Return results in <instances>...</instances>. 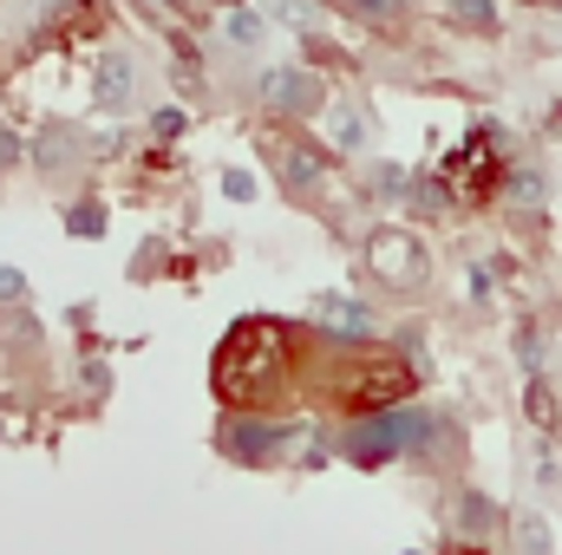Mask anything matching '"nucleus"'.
Here are the masks:
<instances>
[{
    "instance_id": "5",
    "label": "nucleus",
    "mask_w": 562,
    "mask_h": 555,
    "mask_svg": "<svg viewBox=\"0 0 562 555\" xmlns=\"http://www.w3.org/2000/svg\"><path fill=\"white\" fill-rule=\"evenodd\" d=\"M314 320H327V327H340V333H367V314L347 307V301H314Z\"/></svg>"
},
{
    "instance_id": "14",
    "label": "nucleus",
    "mask_w": 562,
    "mask_h": 555,
    "mask_svg": "<svg viewBox=\"0 0 562 555\" xmlns=\"http://www.w3.org/2000/svg\"><path fill=\"white\" fill-rule=\"evenodd\" d=\"M360 7H367V13H393L400 0H360Z\"/></svg>"
},
{
    "instance_id": "6",
    "label": "nucleus",
    "mask_w": 562,
    "mask_h": 555,
    "mask_svg": "<svg viewBox=\"0 0 562 555\" xmlns=\"http://www.w3.org/2000/svg\"><path fill=\"white\" fill-rule=\"evenodd\" d=\"M517 555H550V523L530 510V517H517Z\"/></svg>"
},
{
    "instance_id": "13",
    "label": "nucleus",
    "mask_w": 562,
    "mask_h": 555,
    "mask_svg": "<svg viewBox=\"0 0 562 555\" xmlns=\"http://www.w3.org/2000/svg\"><path fill=\"white\" fill-rule=\"evenodd\" d=\"M26 294V281L13 275V269H0V301H20Z\"/></svg>"
},
{
    "instance_id": "8",
    "label": "nucleus",
    "mask_w": 562,
    "mask_h": 555,
    "mask_svg": "<svg viewBox=\"0 0 562 555\" xmlns=\"http://www.w3.org/2000/svg\"><path fill=\"white\" fill-rule=\"evenodd\" d=\"M334 132H340V150H353V144H360V112H353V105H340V112H334Z\"/></svg>"
},
{
    "instance_id": "7",
    "label": "nucleus",
    "mask_w": 562,
    "mask_h": 555,
    "mask_svg": "<svg viewBox=\"0 0 562 555\" xmlns=\"http://www.w3.org/2000/svg\"><path fill=\"white\" fill-rule=\"evenodd\" d=\"M276 163L288 183H321V157H307V150H276Z\"/></svg>"
},
{
    "instance_id": "1",
    "label": "nucleus",
    "mask_w": 562,
    "mask_h": 555,
    "mask_svg": "<svg viewBox=\"0 0 562 555\" xmlns=\"http://www.w3.org/2000/svg\"><path fill=\"white\" fill-rule=\"evenodd\" d=\"M367 269L386 281V287H419L431 262H425V242L413 229H373L367 236Z\"/></svg>"
},
{
    "instance_id": "4",
    "label": "nucleus",
    "mask_w": 562,
    "mask_h": 555,
    "mask_svg": "<svg viewBox=\"0 0 562 555\" xmlns=\"http://www.w3.org/2000/svg\"><path fill=\"white\" fill-rule=\"evenodd\" d=\"M99 105L105 112H119V105H132V66L112 53V59H99Z\"/></svg>"
},
{
    "instance_id": "9",
    "label": "nucleus",
    "mask_w": 562,
    "mask_h": 555,
    "mask_svg": "<svg viewBox=\"0 0 562 555\" xmlns=\"http://www.w3.org/2000/svg\"><path fill=\"white\" fill-rule=\"evenodd\" d=\"M229 39H236V46H256V39H262V20H256V13H236V20H229Z\"/></svg>"
},
{
    "instance_id": "10",
    "label": "nucleus",
    "mask_w": 562,
    "mask_h": 555,
    "mask_svg": "<svg viewBox=\"0 0 562 555\" xmlns=\"http://www.w3.org/2000/svg\"><path fill=\"white\" fill-rule=\"evenodd\" d=\"M451 13L458 20H471V26H491L497 13H491V0H451Z\"/></svg>"
},
{
    "instance_id": "3",
    "label": "nucleus",
    "mask_w": 562,
    "mask_h": 555,
    "mask_svg": "<svg viewBox=\"0 0 562 555\" xmlns=\"http://www.w3.org/2000/svg\"><path fill=\"white\" fill-rule=\"evenodd\" d=\"M262 99H269L276 112H314V105H321V86H314V72H301V66H276V72L262 79Z\"/></svg>"
},
{
    "instance_id": "11",
    "label": "nucleus",
    "mask_w": 562,
    "mask_h": 555,
    "mask_svg": "<svg viewBox=\"0 0 562 555\" xmlns=\"http://www.w3.org/2000/svg\"><path fill=\"white\" fill-rule=\"evenodd\" d=\"M223 190H229V196H256V177H249V170H229Z\"/></svg>"
},
{
    "instance_id": "2",
    "label": "nucleus",
    "mask_w": 562,
    "mask_h": 555,
    "mask_svg": "<svg viewBox=\"0 0 562 555\" xmlns=\"http://www.w3.org/2000/svg\"><path fill=\"white\" fill-rule=\"evenodd\" d=\"M419 438H425L419 412H386V418L353 424V431H347V451H353V457H400V451L419 444Z\"/></svg>"
},
{
    "instance_id": "12",
    "label": "nucleus",
    "mask_w": 562,
    "mask_h": 555,
    "mask_svg": "<svg viewBox=\"0 0 562 555\" xmlns=\"http://www.w3.org/2000/svg\"><path fill=\"white\" fill-rule=\"evenodd\" d=\"M491 517H484V497H464V530H484Z\"/></svg>"
}]
</instances>
